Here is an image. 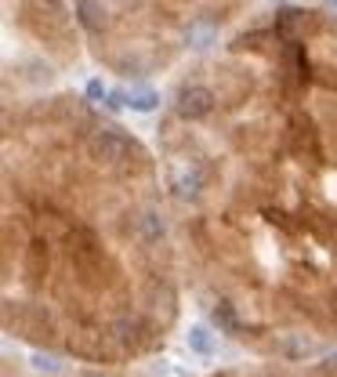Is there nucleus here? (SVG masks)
Listing matches in <instances>:
<instances>
[{"instance_id":"obj_1","label":"nucleus","mask_w":337,"mask_h":377,"mask_svg":"<svg viewBox=\"0 0 337 377\" xmlns=\"http://www.w3.org/2000/svg\"><path fill=\"white\" fill-rule=\"evenodd\" d=\"M152 149L214 330L262 359L337 352V22L283 8L200 55Z\"/></svg>"},{"instance_id":"obj_2","label":"nucleus","mask_w":337,"mask_h":377,"mask_svg":"<svg viewBox=\"0 0 337 377\" xmlns=\"http://www.w3.org/2000/svg\"><path fill=\"white\" fill-rule=\"evenodd\" d=\"M4 330L131 367L167 345L185 265L156 149L73 91L4 106Z\"/></svg>"},{"instance_id":"obj_3","label":"nucleus","mask_w":337,"mask_h":377,"mask_svg":"<svg viewBox=\"0 0 337 377\" xmlns=\"http://www.w3.org/2000/svg\"><path fill=\"white\" fill-rule=\"evenodd\" d=\"M243 0H69L73 26L113 77L149 80L214 51Z\"/></svg>"},{"instance_id":"obj_4","label":"nucleus","mask_w":337,"mask_h":377,"mask_svg":"<svg viewBox=\"0 0 337 377\" xmlns=\"http://www.w3.org/2000/svg\"><path fill=\"white\" fill-rule=\"evenodd\" d=\"M11 377V374H8ZM33 377H47V370H36ZM51 377H127L124 367H87V363H76V370L66 374H51Z\"/></svg>"}]
</instances>
